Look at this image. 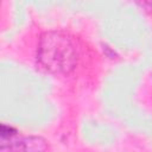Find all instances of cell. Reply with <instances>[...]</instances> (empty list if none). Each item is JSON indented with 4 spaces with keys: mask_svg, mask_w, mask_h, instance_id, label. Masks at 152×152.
<instances>
[{
    "mask_svg": "<svg viewBox=\"0 0 152 152\" xmlns=\"http://www.w3.org/2000/svg\"><path fill=\"white\" fill-rule=\"evenodd\" d=\"M77 48L74 39L62 31L44 32L37 48V61L46 71L68 75L77 65Z\"/></svg>",
    "mask_w": 152,
    "mask_h": 152,
    "instance_id": "6da1fadb",
    "label": "cell"
},
{
    "mask_svg": "<svg viewBox=\"0 0 152 152\" xmlns=\"http://www.w3.org/2000/svg\"><path fill=\"white\" fill-rule=\"evenodd\" d=\"M46 147L48 144L44 138L28 135L1 139L0 152H44Z\"/></svg>",
    "mask_w": 152,
    "mask_h": 152,
    "instance_id": "7a4b0ae2",
    "label": "cell"
},
{
    "mask_svg": "<svg viewBox=\"0 0 152 152\" xmlns=\"http://www.w3.org/2000/svg\"><path fill=\"white\" fill-rule=\"evenodd\" d=\"M17 131L11 127V126H7L5 124L1 125V131H0V135H1V139H10V138H13L15 135Z\"/></svg>",
    "mask_w": 152,
    "mask_h": 152,
    "instance_id": "3957f363",
    "label": "cell"
}]
</instances>
